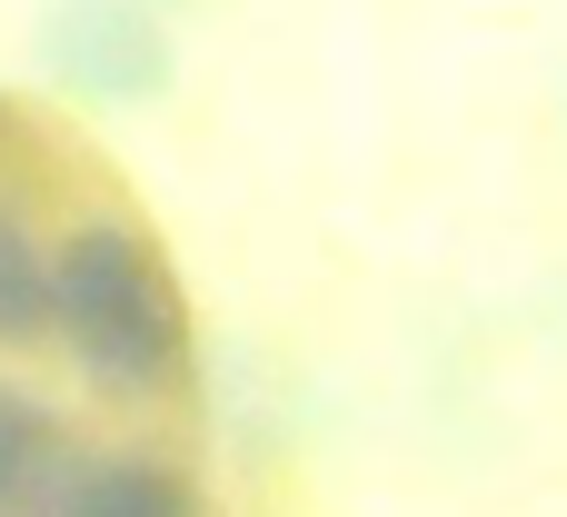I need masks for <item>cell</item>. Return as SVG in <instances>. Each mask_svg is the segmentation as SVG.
<instances>
[{
  "mask_svg": "<svg viewBox=\"0 0 567 517\" xmlns=\"http://www.w3.org/2000/svg\"><path fill=\"white\" fill-rule=\"evenodd\" d=\"M70 478V448H60V418L20 389H0V508H50Z\"/></svg>",
  "mask_w": 567,
  "mask_h": 517,
  "instance_id": "cell-4",
  "label": "cell"
},
{
  "mask_svg": "<svg viewBox=\"0 0 567 517\" xmlns=\"http://www.w3.org/2000/svg\"><path fill=\"white\" fill-rule=\"evenodd\" d=\"M40 50L90 100H159L169 90V30L150 20V0H50Z\"/></svg>",
  "mask_w": 567,
  "mask_h": 517,
  "instance_id": "cell-2",
  "label": "cell"
},
{
  "mask_svg": "<svg viewBox=\"0 0 567 517\" xmlns=\"http://www.w3.org/2000/svg\"><path fill=\"white\" fill-rule=\"evenodd\" d=\"M40 517H199V488L159 458H80Z\"/></svg>",
  "mask_w": 567,
  "mask_h": 517,
  "instance_id": "cell-3",
  "label": "cell"
},
{
  "mask_svg": "<svg viewBox=\"0 0 567 517\" xmlns=\"http://www.w3.org/2000/svg\"><path fill=\"white\" fill-rule=\"evenodd\" d=\"M60 279V329L70 349L110 379V389H169L189 369V299L179 269L159 259V239H140L130 219H80L70 249L50 259Z\"/></svg>",
  "mask_w": 567,
  "mask_h": 517,
  "instance_id": "cell-1",
  "label": "cell"
},
{
  "mask_svg": "<svg viewBox=\"0 0 567 517\" xmlns=\"http://www.w3.org/2000/svg\"><path fill=\"white\" fill-rule=\"evenodd\" d=\"M50 329H60V279H50V259L30 249V229L0 209V349L50 339Z\"/></svg>",
  "mask_w": 567,
  "mask_h": 517,
  "instance_id": "cell-5",
  "label": "cell"
}]
</instances>
